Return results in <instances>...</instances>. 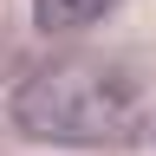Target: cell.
I'll return each instance as SVG.
<instances>
[{"label":"cell","instance_id":"obj_1","mask_svg":"<svg viewBox=\"0 0 156 156\" xmlns=\"http://www.w3.org/2000/svg\"><path fill=\"white\" fill-rule=\"evenodd\" d=\"M143 124V85L117 58H58L13 91V130L58 150H104Z\"/></svg>","mask_w":156,"mask_h":156},{"label":"cell","instance_id":"obj_2","mask_svg":"<svg viewBox=\"0 0 156 156\" xmlns=\"http://www.w3.org/2000/svg\"><path fill=\"white\" fill-rule=\"evenodd\" d=\"M111 7H117V0H33V26L39 33H85Z\"/></svg>","mask_w":156,"mask_h":156}]
</instances>
